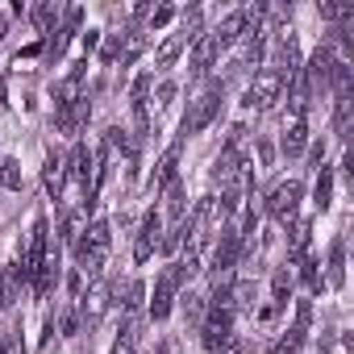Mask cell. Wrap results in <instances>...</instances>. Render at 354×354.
<instances>
[{
    "mask_svg": "<svg viewBox=\"0 0 354 354\" xmlns=\"http://www.w3.org/2000/svg\"><path fill=\"white\" fill-rule=\"evenodd\" d=\"M158 354H171V346H167V342H162V346H158Z\"/></svg>",
    "mask_w": 354,
    "mask_h": 354,
    "instance_id": "cell-34",
    "label": "cell"
},
{
    "mask_svg": "<svg viewBox=\"0 0 354 354\" xmlns=\"http://www.w3.org/2000/svg\"><path fill=\"white\" fill-rule=\"evenodd\" d=\"M188 279V271L180 267V263H171L162 275H158V283H154V300H150V317L154 321H162L167 313H171V304H175V292H180V283Z\"/></svg>",
    "mask_w": 354,
    "mask_h": 354,
    "instance_id": "cell-2",
    "label": "cell"
},
{
    "mask_svg": "<svg viewBox=\"0 0 354 354\" xmlns=\"http://www.w3.org/2000/svg\"><path fill=\"white\" fill-rule=\"evenodd\" d=\"M279 146H283L288 158H296V154L308 146V125H304V121H292V125L283 129V142H279Z\"/></svg>",
    "mask_w": 354,
    "mask_h": 354,
    "instance_id": "cell-14",
    "label": "cell"
},
{
    "mask_svg": "<svg viewBox=\"0 0 354 354\" xmlns=\"http://www.w3.org/2000/svg\"><path fill=\"white\" fill-rule=\"evenodd\" d=\"M313 201H317V209H321V213H325V209L333 205V171H329V167H321V175H317Z\"/></svg>",
    "mask_w": 354,
    "mask_h": 354,
    "instance_id": "cell-18",
    "label": "cell"
},
{
    "mask_svg": "<svg viewBox=\"0 0 354 354\" xmlns=\"http://www.w3.org/2000/svg\"><path fill=\"white\" fill-rule=\"evenodd\" d=\"M201 337H205V350H209V354H230V350H234V317H230V313H213V317L205 321Z\"/></svg>",
    "mask_w": 354,
    "mask_h": 354,
    "instance_id": "cell-6",
    "label": "cell"
},
{
    "mask_svg": "<svg viewBox=\"0 0 354 354\" xmlns=\"http://www.w3.org/2000/svg\"><path fill=\"white\" fill-rule=\"evenodd\" d=\"M9 300H13V275H9V271H0V313L9 308Z\"/></svg>",
    "mask_w": 354,
    "mask_h": 354,
    "instance_id": "cell-29",
    "label": "cell"
},
{
    "mask_svg": "<svg viewBox=\"0 0 354 354\" xmlns=\"http://www.w3.org/2000/svg\"><path fill=\"white\" fill-rule=\"evenodd\" d=\"M221 238H217V246H213V279H225L234 267H238V259H242V234L234 230V225H225V230H217Z\"/></svg>",
    "mask_w": 354,
    "mask_h": 354,
    "instance_id": "cell-4",
    "label": "cell"
},
{
    "mask_svg": "<svg viewBox=\"0 0 354 354\" xmlns=\"http://www.w3.org/2000/svg\"><path fill=\"white\" fill-rule=\"evenodd\" d=\"M242 34H246V21H242V13H230V17H225V21L217 26L213 42H217V46H234V42H238Z\"/></svg>",
    "mask_w": 354,
    "mask_h": 354,
    "instance_id": "cell-13",
    "label": "cell"
},
{
    "mask_svg": "<svg viewBox=\"0 0 354 354\" xmlns=\"http://www.w3.org/2000/svg\"><path fill=\"white\" fill-rule=\"evenodd\" d=\"M113 354H133V329H125V333L113 342Z\"/></svg>",
    "mask_w": 354,
    "mask_h": 354,
    "instance_id": "cell-30",
    "label": "cell"
},
{
    "mask_svg": "<svg viewBox=\"0 0 354 354\" xmlns=\"http://www.w3.org/2000/svg\"><path fill=\"white\" fill-rule=\"evenodd\" d=\"M88 117H92L88 96H80V100H71V104H59V129H63V133H80V129L88 125Z\"/></svg>",
    "mask_w": 354,
    "mask_h": 354,
    "instance_id": "cell-8",
    "label": "cell"
},
{
    "mask_svg": "<svg viewBox=\"0 0 354 354\" xmlns=\"http://www.w3.org/2000/svg\"><path fill=\"white\" fill-rule=\"evenodd\" d=\"M104 308H109V288H104V283H96V288L80 300V313H84V317H88V325H92V321H100V317H104Z\"/></svg>",
    "mask_w": 354,
    "mask_h": 354,
    "instance_id": "cell-12",
    "label": "cell"
},
{
    "mask_svg": "<svg viewBox=\"0 0 354 354\" xmlns=\"http://www.w3.org/2000/svg\"><path fill=\"white\" fill-rule=\"evenodd\" d=\"M142 55V34H125V46H121V63H133Z\"/></svg>",
    "mask_w": 354,
    "mask_h": 354,
    "instance_id": "cell-27",
    "label": "cell"
},
{
    "mask_svg": "<svg viewBox=\"0 0 354 354\" xmlns=\"http://www.w3.org/2000/svg\"><path fill=\"white\" fill-rule=\"evenodd\" d=\"M221 100H225V88H221V84H209V88L188 104V113H184V138L209 129V125L217 121V113H221Z\"/></svg>",
    "mask_w": 354,
    "mask_h": 354,
    "instance_id": "cell-1",
    "label": "cell"
},
{
    "mask_svg": "<svg viewBox=\"0 0 354 354\" xmlns=\"http://www.w3.org/2000/svg\"><path fill=\"white\" fill-rule=\"evenodd\" d=\"M55 21H59V9H55V5H38V9H34V26H38L42 34H50Z\"/></svg>",
    "mask_w": 354,
    "mask_h": 354,
    "instance_id": "cell-24",
    "label": "cell"
},
{
    "mask_svg": "<svg viewBox=\"0 0 354 354\" xmlns=\"http://www.w3.org/2000/svg\"><path fill=\"white\" fill-rule=\"evenodd\" d=\"M142 296H146V283H142V279H133V283H125V300H121V304L133 313V308H142Z\"/></svg>",
    "mask_w": 354,
    "mask_h": 354,
    "instance_id": "cell-25",
    "label": "cell"
},
{
    "mask_svg": "<svg viewBox=\"0 0 354 354\" xmlns=\"http://www.w3.org/2000/svg\"><path fill=\"white\" fill-rule=\"evenodd\" d=\"M217 50H221V46L213 42V34H201V38H196V46H192V71H196V75H205V71H209V63L217 59Z\"/></svg>",
    "mask_w": 354,
    "mask_h": 354,
    "instance_id": "cell-11",
    "label": "cell"
},
{
    "mask_svg": "<svg viewBox=\"0 0 354 354\" xmlns=\"http://www.w3.org/2000/svg\"><path fill=\"white\" fill-rule=\"evenodd\" d=\"M158 234H162V217H158V213H146V221H142V234H138V242H133V263H146V259L154 254V246H158Z\"/></svg>",
    "mask_w": 354,
    "mask_h": 354,
    "instance_id": "cell-7",
    "label": "cell"
},
{
    "mask_svg": "<svg viewBox=\"0 0 354 354\" xmlns=\"http://www.w3.org/2000/svg\"><path fill=\"white\" fill-rule=\"evenodd\" d=\"M283 84H288V75H283L279 67L259 71L254 84H250V92H246V104H250V109H271V104L283 96Z\"/></svg>",
    "mask_w": 354,
    "mask_h": 354,
    "instance_id": "cell-3",
    "label": "cell"
},
{
    "mask_svg": "<svg viewBox=\"0 0 354 354\" xmlns=\"http://www.w3.org/2000/svg\"><path fill=\"white\" fill-rule=\"evenodd\" d=\"M171 17H175V9H171V5H158V9H150V17H146V26H150V30H162V26H167Z\"/></svg>",
    "mask_w": 354,
    "mask_h": 354,
    "instance_id": "cell-26",
    "label": "cell"
},
{
    "mask_svg": "<svg viewBox=\"0 0 354 354\" xmlns=\"http://www.w3.org/2000/svg\"><path fill=\"white\" fill-rule=\"evenodd\" d=\"M184 308H188V317H192V321H201V313H205V308H201V296H188V300H184Z\"/></svg>",
    "mask_w": 354,
    "mask_h": 354,
    "instance_id": "cell-31",
    "label": "cell"
},
{
    "mask_svg": "<svg viewBox=\"0 0 354 354\" xmlns=\"http://www.w3.org/2000/svg\"><path fill=\"white\" fill-rule=\"evenodd\" d=\"M300 346H304V329H300V325H292V329H283V337H275L271 354H296Z\"/></svg>",
    "mask_w": 354,
    "mask_h": 354,
    "instance_id": "cell-20",
    "label": "cell"
},
{
    "mask_svg": "<svg viewBox=\"0 0 354 354\" xmlns=\"http://www.w3.org/2000/svg\"><path fill=\"white\" fill-rule=\"evenodd\" d=\"M5 30H9V17H0V38H5Z\"/></svg>",
    "mask_w": 354,
    "mask_h": 354,
    "instance_id": "cell-33",
    "label": "cell"
},
{
    "mask_svg": "<svg viewBox=\"0 0 354 354\" xmlns=\"http://www.w3.org/2000/svg\"><path fill=\"white\" fill-rule=\"evenodd\" d=\"M346 283V246L333 242L329 246V288H342Z\"/></svg>",
    "mask_w": 354,
    "mask_h": 354,
    "instance_id": "cell-17",
    "label": "cell"
},
{
    "mask_svg": "<svg viewBox=\"0 0 354 354\" xmlns=\"http://www.w3.org/2000/svg\"><path fill=\"white\" fill-rule=\"evenodd\" d=\"M180 55H184V38H180V34H171V38H167L162 46H158V55H154V63H158V67H171V63H175V59H180Z\"/></svg>",
    "mask_w": 354,
    "mask_h": 354,
    "instance_id": "cell-21",
    "label": "cell"
},
{
    "mask_svg": "<svg viewBox=\"0 0 354 354\" xmlns=\"http://www.w3.org/2000/svg\"><path fill=\"white\" fill-rule=\"evenodd\" d=\"M84 230H88V209H67V213H63V221H59L63 242H67V246H75V242L84 238Z\"/></svg>",
    "mask_w": 354,
    "mask_h": 354,
    "instance_id": "cell-10",
    "label": "cell"
},
{
    "mask_svg": "<svg viewBox=\"0 0 354 354\" xmlns=\"http://www.w3.org/2000/svg\"><path fill=\"white\" fill-rule=\"evenodd\" d=\"M271 292H275V304L283 308V304H288V296H292V275H288V271H275V279H271Z\"/></svg>",
    "mask_w": 354,
    "mask_h": 354,
    "instance_id": "cell-23",
    "label": "cell"
},
{
    "mask_svg": "<svg viewBox=\"0 0 354 354\" xmlns=\"http://www.w3.org/2000/svg\"><path fill=\"white\" fill-rule=\"evenodd\" d=\"M300 201H304V184H300V180H283V184H275V192L267 196V213L288 225V221L296 217Z\"/></svg>",
    "mask_w": 354,
    "mask_h": 354,
    "instance_id": "cell-5",
    "label": "cell"
},
{
    "mask_svg": "<svg viewBox=\"0 0 354 354\" xmlns=\"http://www.w3.org/2000/svg\"><path fill=\"white\" fill-rule=\"evenodd\" d=\"M308 230H313L308 221H296L292 217V254H304L308 250Z\"/></svg>",
    "mask_w": 354,
    "mask_h": 354,
    "instance_id": "cell-22",
    "label": "cell"
},
{
    "mask_svg": "<svg viewBox=\"0 0 354 354\" xmlns=\"http://www.w3.org/2000/svg\"><path fill=\"white\" fill-rule=\"evenodd\" d=\"M263 63V34H250L246 42V67H259Z\"/></svg>",
    "mask_w": 354,
    "mask_h": 354,
    "instance_id": "cell-28",
    "label": "cell"
},
{
    "mask_svg": "<svg viewBox=\"0 0 354 354\" xmlns=\"http://www.w3.org/2000/svg\"><path fill=\"white\" fill-rule=\"evenodd\" d=\"M175 162H180V150H167L162 158H158V171H154V188H167V184H175L180 180V171H175Z\"/></svg>",
    "mask_w": 354,
    "mask_h": 354,
    "instance_id": "cell-15",
    "label": "cell"
},
{
    "mask_svg": "<svg viewBox=\"0 0 354 354\" xmlns=\"http://www.w3.org/2000/svg\"><path fill=\"white\" fill-rule=\"evenodd\" d=\"M296 271H300V279L308 283V292H321L325 288V279H321V271H317V259L304 250V254H296Z\"/></svg>",
    "mask_w": 354,
    "mask_h": 354,
    "instance_id": "cell-16",
    "label": "cell"
},
{
    "mask_svg": "<svg viewBox=\"0 0 354 354\" xmlns=\"http://www.w3.org/2000/svg\"><path fill=\"white\" fill-rule=\"evenodd\" d=\"M63 184H67V158H63V154H50V158H46V167H42V188L59 201Z\"/></svg>",
    "mask_w": 354,
    "mask_h": 354,
    "instance_id": "cell-9",
    "label": "cell"
},
{
    "mask_svg": "<svg viewBox=\"0 0 354 354\" xmlns=\"http://www.w3.org/2000/svg\"><path fill=\"white\" fill-rule=\"evenodd\" d=\"M171 96H175V84H162V88H158V100H154V104L162 109V104H171Z\"/></svg>",
    "mask_w": 354,
    "mask_h": 354,
    "instance_id": "cell-32",
    "label": "cell"
},
{
    "mask_svg": "<svg viewBox=\"0 0 354 354\" xmlns=\"http://www.w3.org/2000/svg\"><path fill=\"white\" fill-rule=\"evenodd\" d=\"M0 188H5V192L21 188V162L17 158H0Z\"/></svg>",
    "mask_w": 354,
    "mask_h": 354,
    "instance_id": "cell-19",
    "label": "cell"
}]
</instances>
